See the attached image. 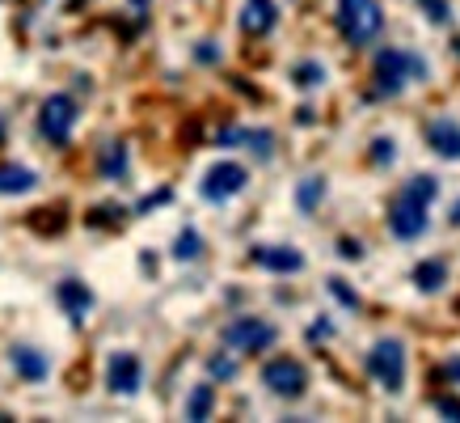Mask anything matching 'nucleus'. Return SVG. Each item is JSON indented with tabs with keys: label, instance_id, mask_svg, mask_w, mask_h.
Masks as SVG:
<instances>
[{
	"label": "nucleus",
	"instance_id": "6ab92c4d",
	"mask_svg": "<svg viewBox=\"0 0 460 423\" xmlns=\"http://www.w3.org/2000/svg\"><path fill=\"white\" fill-rule=\"evenodd\" d=\"M321 81H325V68H321V64H300V68H296V85L313 89V85H321Z\"/></svg>",
	"mask_w": 460,
	"mask_h": 423
},
{
	"label": "nucleus",
	"instance_id": "4468645a",
	"mask_svg": "<svg viewBox=\"0 0 460 423\" xmlns=\"http://www.w3.org/2000/svg\"><path fill=\"white\" fill-rule=\"evenodd\" d=\"M34 183H39V178H34V169H26V166H0V195H22V191H30Z\"/></svg>",
	"mask_w": 460,
	"mask_h": 423
},
{
	"label": "nucleus",
	"instance_id": "20e7f679",
	"mask_svg": "<svg viewBox=\"0 0 460 423\" xmlns=\"http://www.w3.org/2000/svg\"><path fill=\"white\" fill-rule=\"evenodd\" d=\"M367 373L385 385V390H402L405 385V347L402 338H380L367 352Z\"/></svg>",
	"mask_w": 460,
	"mask_h": 423
},
{
	"label": "nucleus",
	"instance_id": "f8f14e48",
	"mask_svg": "<svg viewBox=\"0 0 460 423\" xmlns=\"http://www.w3.org/2000/svg\"><path fill=\"white\" fill-rule=\"evenodd\" d=\"M253 258H258L262 267H270V271H300L305 267V258H300L292 246H258Z\"/></svg>",
	"mask_w": 460,
	"mask_h": 423
},
{
	"label": "nucleus",
	"instance_id": "aec40b11",
	"mask_svg": "<svg viewBox=\"0 0 460 423\" xmlns=\"http://www.w3.org/2000/svg\"><path fill=\"white\" fill-rule=\"evenodd\" d=\"M393 157H397V144L385 140V136H376V140H372V161L385 166V161H393Z\"/></svg>",
	"mask_w": 460,
	"mask_h": 423
},
{
	"label": "nucleus",
	"instance_id": "4be33fe9",
	"mask_svg": "<svg viewBox=\"0 0 460 423\" xmlns=\"http://www.w3.org/2000/svg\"><path fill=\"white\" fill-rule=\"evenodd\" d=\"M330 288H334V296L342 301V305H347V310H355V305H359V296L347 292V284H342V280H330Z\"/></svg>",
	"mask_w": 460,
	"mask_h": 423
},
{
	"label": "nucleus",
	"instance_id": "393cba45",
	"mask_svg": "<svg viewBox=\"0 0 460 423\" xmlns=\"http://www.w3.org/2000/svg\"><path fill=\"white\" fill-rule=\"evenodd\" d=\"M342 254H347V258H359V241H342Z\"/></svg>",
	"mask_w": 460,
	"mask_h": 423
},
{
	"label": "nucleus",
	"instance_id": "2eb2a0df",
	"mask_svg": "<svg viewBox=\"0 0 460 423\" xmlns=\"http://www.w3.org/2000/svg\"><path fill=\"white\" fill-rule=\"evenodd\" d=\"M13 368L26 381H42V377H47V360H42L34 347H13Z\"/></svg>",
	"mask_w": 460,
	"mask_h": 423
},
{
	"label": "nucleus",
	"instance_id": "a878e982",
	"mask_svg": "<svg viewBox=\"0 0 460 423\" xmlns=\"http://www.w3.org/2000/svg\"><path fill=\"white\" fill-rule=\"evenodd\" d=\"M447 377L460 381V356H456V360H447Z\"/></svg>",
	"mask_w": 460,
	"mask_h": 423
},
{
	"label": "nucleus",
	"instance_id": "f3484780",
	"mask_svg": "<svg viewBox=\"0 0 460 423\" xmlns=\"http://www.w3.org/2000/svg\"><path fill=\"white\" fill-rule=\"evenodd\" d=\"M211 402H216L211 385H195V394H190V402H186V419H208Z\"/></svg>",
	"mask_w": 460,
	"mask_h": 423
},
{
	"label": "nucleus",
	"instance_id": "bb28decb",
	"mask_svg": "<svg viewBox=\"0 0 460 423\" xmlns=\"http://www.w3.org/2000/svg\"><path fill=\"white\" fill-rule=\"evenodd\" d=\"M452 225H460V199L452 203Z\"/></svg>",
	"mask_w": 460,
	"mask_h": 423
},
{
	"label": "nucleus",
	"instance_id": "0eeeda50",
	"mask_svg": "<svg viewBox=\"0 0 460 423\" xmlns=\"http://www.w3.org/2000/svg\"><path fill=\"white\" fill-rule=\"evenodd\" d=\"M245 183H250L245 166H237V161H220V166H211L208 174H203V199L224 203V199L241 195V191H245Z\"/></svg>",
	"mask_w": 460,
	"mask_h": 423
},
{
	"label": "nucleus",
	"instance_id": "7ed1b4c3",
	"mask_svg": "<svg viewBox=\"0 0 460 423\" xmlns=\"http://www.w3.org/2000/svg\"><path fill=\"white\" fill-rule=\"evenodd\" d=\"M427 76V64L419 56H410L402 47H389L376 56V89L380 94H402L410 81H422Z\"/></svg>",
	"mask_w": 460,
	"mask_h": 423
},
{
	"label": "nucleus",
	"instance_id": "5701e85b",
	"mask_svg": "<svg viewBox=\"0 0 460 423\" xmlns=\"http://www.w3.org/2000/svg\"><path fill=\"white\" fill-rule=\"evenodd\" d=\"M233 373H237V364H233L228 356H216V360H211V377H233Z\"/></svg>",
	"mask_w": 460,
	"mask_h": 423
},
{
	"label": "nucleus",
	"instance_id": "39448f33",
	"mask_svg": "<svg viewBox=\"0 0 460 423\" xmlns=\"http://www.w3.org/2000/svg\"><path fill=\"white\" fill-rule=\"evenodd\" d=\"M72 123H76V102H72L68 94H51V98L42 102L39 131L51 144H64V140H68V136H72Z\"/></svg>",
	"mask_w": 460,
	"mask_h": 423
},
{
	"label": "nucleus",
	"instance_id": "6e6552de",
	"mask_svg": "<svg viewBox=\"0 0 460 423\" xmlns=\"http://www.w3.org/2000/svg\"><path fill=\"white\" fill-rule=\"evenodd\" d=\"M224 343L237 352H266L275 343V326L262 318H237V322L224 326Z\"/></svg>",
	"mask_w": 460,
	"mask_h": 423
},
{
	"label": "nucleus",
	"instance_id": "dca6fc26",
	"mask_svg": "<svg viewBox=\"0 0 460 423\" xmlns=\"http://www.w3.org/2000/svg\"><path fill=\"white\" fill-rule=\"evenodd\" d=\"M444 280H447V267H444V263H435V258H427V263H419V267H414V284H419L422 292H435Z\"/></svg>",
	"mask_w": 460,
	"mask_h": 423
},
{
	"label": "nucleus",
	"instance_id": "1a4fd4ad",
	"mask_svg": "<svg viewBox=\"0 0 460 423\" xmlns=\"http://www.w3.org/2000/svg\"><path fill=\"white\" fill-rule=\"evenodd\" d=\"M106 381H111L114 394H136V390L144 385V364H140V356L114 352V356H111V368H106Z\"/></svg>",
	"mask_w": 460,
	"mask_h": 423
},
{
	"label": "nucleus",
	"instance_id": "b1692460",
	"mask_svg": "<svg viewBox=\"0 0 460 423\" xmlns=\"http://www.w3.org/2000/svg\"><path fill=\"white\" fill-rule=\"evenodd\" d=\"M435 410H444V415H452V419H460V398H447V394H439V398H435Z\"/></svg>",
	"mask_w": 460,
	"mask_h": 423
},
{
	"label": "nucleus",
	"instance_id": "412c9836",
	"mask_svg": "<svg viewBox=\"0 0 460 423\" xmlns=\"http://www.w3.org/2000/svg\"><path fill=\"white\" fill-rule=\"evenodd\" d=\"M173 254H178V258H195V254H199V238H195V233H181L178 250H173Z\"/></svg>",
	"mask_w": 460,
	"mask_h": 423
},
{
	"label": "nucleus",
	"instance_id": "f03ea898",
	"mask_svg": "<svg viewBox=\"0 0 460 423\" xmlns=\"http://www.w3.org/2000/svg\"><path fill=\"white\" fill-rule=\"evenodd\" d=\"M338 30L350 47L372 42L385 30V9L380 0H338Z\"/></svg>",
	"mask_w": 460,
	"mask_h": 423
},
{
	"label": "nucleus",
	"instance_id": "9b49d317",
	"mask_svg": "<svg viewBox=\"0 0 460 423\" xmlns=\"http://www.w3.org/2000/svg\"><path fill=\"white\" fill-rule=\"evenodd\" d=\"M275 0H245V9H241V30L245 34H266V30L275 26Z\"/></svg>",
	"mask_w": 460,
	"mask_h": 423
},
{
	"label": "nucleus",
	"instance_id": "f257e3e1",
	"mask_svg": "<svg viewBox=\"0 0 460 423\" xmlns=\"http://www.w3.org/2000/svg\"><path fill=\"white\" fill-rule=\"evenodd\" d=\"M435 195H439V178H435V174H414V178L397 191V199H393V208H389L393 238H402V241L422 238V233H427V212H431Z\"/></svg>",
	"mask_w": 460,
	"mask_h": 423
},
{
	"label": "nucleus",
	"instance_id": "423d86ee",
	"mask_svg": "<svg viewBox=\"0 0 460 423\" xmlns=\"http://www.w3.org/2000/svg\"><path fill=\"white\" fill-rule=\"evenodd\" d=\"M262 385L270 390V394H279V398H300L308 390V373H305L300 360L279 356V360H270V364L262 368Z\"/></svg>",
	"mask_w": 460,
	"mask_h": 423
},
{
	"label": "nucleus",
	"instance_id": "9d476101",
	"mask_svg": "<svg viewBox=\"0 0 460 423\" xmlns=\"http://www.w3.org/2000/svg\"><path fill=\"white\" fill-rule=\"evenodd\" d=\"M427 144L447 161H460V123L456 119H431L427 123Z\"/></svg>",
	"mask_w": 460,
	"mask_h": 423
},
{
	"label": "nucleus",
	"instance_id": "a211bd4d",
	"mask_svg": "<svg viewBox=\"0 0 460 423\" xmlns=\"http://www.w3.org/2000/svg\"><path fill=\"white\" fill-rule=\"evenodd\" d=\"M321 195H325V178H305V183H300V191H296V203H300L305 212H313Z\"/></svg>",
	"mask_w": 460,
	"mask_h": 423
},
{
	"label": "nucleus",
	"instance_id": "ddd939ff",
	"mask_svg": "<svg viewBox=\"0 0 460 423\" xmlns=\"http://www.w3.org/2000/svg\"><path fill=\"white\" fill-rule=\"evenodd\" d=\"M59 301H64V310L81 322L84 313H89V305H93V292H89L84 284H76V280H64L59 284Z\"/></svg>",
	"mask_w": 460,
	"mask_h": 423
}]
</instances>
